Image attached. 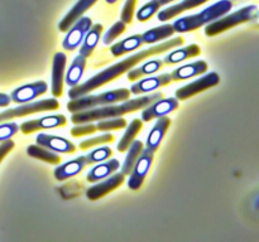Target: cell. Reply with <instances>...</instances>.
<instances>
[{"mask_svg":"<svg viewBox=\"0 0 259 242\" xmlns=\"http://www.w3.org/2000/svg\"><path fill=\"white\" fill-rule=\"evenodd\" d=\"M57 108H60V102L56 98H47V100L28 102L25 105H20L18 107L9 108V110L0 112V123L13 120V118L17 117H22V116L43 112V111H55Z\"/></svg>","mask_w":259,"mask_h":242,"instance_id":"8992f818","label":"cell"},{"mask_svg":"<svg viewBox=\"0 0 259 242\" xmlns=\"http://www.w3.org/2000/svg\"><path fill=\"white\" fill-rule=\"evenodd\" d=\"M103 25L101 24H95L89 29V32L86 33L85 38H83L82 43H81L80 47V54L83 55L85 58L90 57L93 54L94 49L98 45L99 40H100L101 34H103Z\"/></svg>","mask_w":259,"mask_h":242,"instance_id":"603a6c76","label":"cell"},{"mask_svg":"<svg viewBox=\"0 0 259 242\" xmlns=\"http://www.w3.org/2000/svg\"><path fill=\"white\" fill-rule=\"evenodd\" d=\"M125 180V174L116 173L114 175H111L110 178L105 179L104 182H100V183L95 184L91 188L88 189L86 192V197H88L90 201H96V199L101 198V197L106 196L108 193L113 192L114 189L119 188L121 184Z\"/></svg>","mask_w":259,"mask_h":242,"instance_id":"4fadbf2b","label":"cell"},{"mask_svg":"<svg viewBox=\"0 0 259 242\" xmlns=\"http://www.w3.org/2000/svg\"><path fill=\"white\" fill-rule=\"evenodd\" d=\"M98 0H78L71 10H68L67 14L63 17V19L61 20L60 24H58V29L61 32H67L71 28V25L76 22L80 17H82L91 7H93Z\"/></svg>","mask_w":259,"mask_h":242,"instance_id":"ac0fdd59","label":"cell"},{"mask_svg":"<svg viewBox=\"0 0 259 242\" xmlns=\"http://www.w3.org/2000/svg\"><path fill=\"white\" fill-rule=\"evenodd\" d=\"M67 63V57L65 53L57 52L53 57L52 63V95L55 97H61L63 92V81H65V67Z\"/></svg>","mask_w":259,"mask_h":242,"instance_id":"5bb4252c","label":"cell"},{"mask_svg":"<svg viewBox=\"0 0 259 242\" xmlns=\"http://www.w3.org/2000/svg\"><path fill=\"white\" fill-rule=\"evenodd\" d=\"M177 107H179V100L176 97H162L144 107V110L142 111V120L151 121L153 118L162 117L174 112Z\"/></svg>","mask_w":259,"mask_h":242,"instance_id":"30bf717a","label":"cell"},{"mask_svg":"<svg viewBox=\"0 0 259 242\" xmlns=\"http://www.w3.org/2000/svg\"><path fill=\"white\" fill-rule=\"evenodd\" d=\"M159 4H161V7H163V5L166 4H169L171 2H175V0H158Z\"/></svg>","mask_w":259,"mask_h":242,"instance_id":"b9f144b4","label":"cell"},{"mask_svg":"<svg viewBox=\"0 0 259 242\" xmlns=\"http://www.w3.org/2000/svg\"><path fill=\"white\" fill-rule=\"evenodd\" d=\"M131 93V90H128V88H119V90L108 91V92L100 93V95H89L88 93L85 96L72 98L71 101H68L67 110L73 113L78 112V111L99 107V106L111 105V103L119 102V101L129 100Z\"/></svg>","mask_w":259,"mask_h":242,"instance_id":"277c9868","label":"cell"},{"mask_svg":"<svg viewBox=\"0 0 259 242\" xmlns=\"http://www.w3.org/2000/svg\"><path fill=\"white\" fill-rule=\"evenodd\" d=\"M126 126V120L123 117H115V118H105V120H99V124L96 125L98 130L100 131H109V130H116V129H123Z\"/></svg>","mask_w":259,"mask_h":242,"instance_id":"d590c367","label":"cell"},{"mask_svg":"<svg viewBox=\"0 0 259 242\" xmlns=\"http://www.w3.org/2000/svg\"><path fill=\"white\" fill-rule=\"evenodd\" d=\"M258 13V8L255 5H248V7L242 8V9L237 10V12L232 13V14L224 17L223 15L219 19L214 20V22L209 23L205 28V34L207 37H214V35L220 34V33L225 32V30L230 29L233 27L247 23L249 20L255 19Z\"/></svg>","mask_w":259,"mask_h":242,"instance_id":"5b68a950","label":"cell"},{"mask_svg":"<svg viewBox=\"0 0 259 242\" xmlns=\"http://www.w3.org/2000/svg\"><path fill=\"white\" fill-rule=\"evenodd\" d=\"M120 168V163L116 159H110L108 161H104V163L98 164L96 166H94L90 171L86 175V179L88 182H91V183H95V182L101 180V179L108 178L109 175L116 171Z\"/></svg>","mask_w":259,"mask_h":242,"instance_id":"7402d4cb","label":"cell"},{"mask_svg":"<svg viewBox=\"0 0 259 242\" xmlns=\"http://www.w3.org/2000/svg\"><path fill=\"white\" fill-rule=\"evenodd\" d=\"M169 126H171V118L167 117V116L158 117V120L156 121L154 126L152 128L148 138H147L146 149H148L152 153L158 150L159 145H161L162 140H163L164 135H166V131L168 130Z\"/></svg>","mask_w":259,"mask_h":242,"instance_id":"2e32d148","label":"cell"},{"mask_svg":"<svg viewBox=\"0 0 259 242\" xmlns=\"http://www.w3.org/2000/svg\"><path fill=\"white\" fill-rule=\"evenodd\" d=\"M142 128H143V121L139 120V118L132 120V123L129 124V126L126 128V131L124 133V135L121 136L120 140H119L118 145H116L118 151L123 153V151L128 150V148L131 146V144L133 143L136 136L139 134V131L142 130Z\"/></svg>","mask_w":259,"mask_h":242,"instance_id":"83f0119b","label":"cell"},{"mask_svg":"<svg viewBox=\"0 0 259 242\" xmlns=\"http://www.w3.org/2000/svg\"><path fill=\"white\" fill-rule=\"evenodd\" d=\"M153 154L154 153L149 151L148 149H143L139 158L137 159L128 179V188H131L132 191H138L143 184L153 163Z\"/></svg>","mask_w":259,"mask_h":242,"instance_id":"52a82bcc","label":"cell"},{"mask_svg":"<svg viewBox=\"0 0 259 242\" xmlns=\"http://www.w3.org/2000/svg\"><path fill=\"white\" fill-rule=\"evenodd\" d=\"M114 139L115 138H114L113 134H103V135H99V136H95V138H91V139H88V140L81 141L80 149L86 150V149H90V148H93V146L113 143Z\"/></svg>","mask_w":259,"mask_h":242,"instance_id":"836d02e7","label":"cell"},{"mask_svg":"<svg viewBox=\"0 0 259 242\" xmlns=\"http://www.w3.org/2000/svg\"><path fill=\"white\" fill-rule=\"evenodd\" d=\"M86 165H88V163H86L85 156H78L73 160H70L67 163L62 164V165L57 166L55 169V178L61 182L72 178V176L80 174Z\"/></svg>","mask_w":259,"mask_h":242,"instance_id":"d6986e66","label":"cell"},{"mask_svg":"<svg viewBox=\"0 0 259 242\" xmlns=\"http://www.w3.org/2000/svg\"><path fill=\"white\" fill-rule=\"evenodd\" d=\"M66 123H67V118H66L65 115H50L45 116V117L37 118V120L24 121V123L19 126V130L27 135V134H32L38 130L60 128V126L66 125Z\"/></svg>","mask_w":259,"mask_h":242,"instance_id":"7c38bea8","label":"cell"},{"mask_svg":"<svg viewBox=\"0 0 259 242\" xmlns=\"http://www.w3.org/2000/svg\"><path fill=\"white\" fill-rule=\"evenodd\" d=\"M124 32H125V23L119 20V22H116L115 24L111 25L110 29L104 34L103 43L106 45L110 44V43H113V40H115L116 38H118L120 34H123Z\"/></svg>","mask_w":259,"mask_h":242,"instance_id":"e575fe53","label":"cell"},{"mask_svg":"<svg viewBox=\"0 0 259 242\" xmlns=\"http://www.w3.org/2000/svg\"><path fill=\"white\" fill-rule=\"evenodd\" d=\"M27 154L32 158L40 159L50 164H58L61 161V156L58 154L50 151V149L45 148L42 145H29L27 148Z\"/></svg>","mask_w":259,"mask_h":242,"instance_id":"4dcf8cb0","label":"cell"},{"mask_svg":"<svg viewBox=\"0 0 259 242\" xmlns=\"http://www.w3.org/2000/svg\"><path fill=\"white\" fill-rule=\"evenodd\" d=\"M201 53V48L197 44H190L185 48H180V49L172 50L169 54L164 57L163 63L166 65H176V63L186 60L189 58H194Z\"/></svg>","mask_w":259,"mask_h":242,"instance_id":"d4e9b609","label":"cell"},{"mask_svg":"<svg viewBox=\"0 0 259 242\" xmlns=\"http://www.w3.org/2000/svg\"><path fill=\"white\" fill-rule=\"evenodd\" d=\"M232 8L233 3L230 2V0H220V2L210 5V7H207L206 9L197 13V14L180 18V19L176 20L172 25H174L175 32L177 33L192 32V30L199 29L202 25L209 24V23L222 18L223 15L227 14L229 10H232Z\"/></svg>","mask_w":259,"mask_h":242,"instance_id":"3957f363","label":"cell"},{"mask_svg":"<svg viewBox=\"0 0 259 242\" xmlns=\"http://www.w3.org/2000/svg\"><path fill=\"white\" fill-rule=\"evenodd\" d=\"M93 27V20L89 17H80L67 30V35L62 42V47L66 50H75L78 45H81L83 38L89 29Z\"/></svg>","mask_w":259,"mask_h":242,"instance_id":"9c48e42d","label":"cell"},{"mask_svg":"<svg viewBox=\"0 0 259 242\" xmlns=\"http://www.w3.org/2000/svg\"><path fill=\"white\" fill-rule=\"evenodd\" d=\"M162 97H163V95L161 92H154L151 93V95L133 98V100H125L120 105H105L90 108V110L78 111V112L72 113L71 121L76 124V125H78V124L93 123V121L105 120V118L120 117V116L125 115V113L136 112V111L141 110V108L147 107V106Z\"/></svg>","mask_w":259,"mask_h":242,"instance_id":"7a4b0ae2","label":"cell"},{"mask_svg":"<svg viewBox=\"0 0 259 242\" xmlns=\"http://www.w3.org/2000/svg\"><path fill=\"white\" fill-rule=\"evenodd\" d=\"M220 83V76L217 72H210L205 75L204 77L199 78V80L194 81V82L189 83V85L184 86V87L179 88L176 91V98L180 101L187 100V98L192 97V96L197 95L200 92H204L207 88H211L214 86Z\"/></svg>","mask_w":259,"mask_h":242,"instance_id":"ba28073f","label":"cell"},{"mask_svg":"<svg viewBox=\"0 0 259 242\" xmlns=\"http://www.w3.org/2000/svg\"><path fill=\"white\" fill-rule=\"evenodd\" d=\"M10 102H12L10 96H8L7 93L0 92V107H7V106H9Z\"/></svg>","mask_w":259,"mask_h":242,"instance_id":"60d3db41","label":"cell"},{"mask_svg":"<svg viewBox=\"0 0 259 242\" xmlns=\"http://www.w3.org/2000/svg\"><path fill=\"white\" fill-rule=\"evenodd\" d=\"M48 90V86L45 81H37V82L29 83V85L20 86V87L15 88L12 93H10V98L13 102L15 103H25L33 101L34 98L39 97V96L45 95Z\"/></svg>","mask_w":259,"mask_h":242,"instance_id":"8fae6325","label":"cell"},{"mask_svg":"<svg viewBox=\"0 0 259 242\" xmlns=\"http://www.w3.org/2000/svg\"><path fill=\"white\" fill-rule=\"evenodd\" d=\"M174 33H175L174 25L163 24L161 25V27H156L147 30L144 34H142V38H143V43H147V44H153V43L159 42V40H163V39H167V38L172 37Z\"/></svg>","mask_w":259,"mask_h":242,"instance_id":"4316f807","label":"cell"},{"mask_svg":"<svg viewBox=\"0 0 259 242\" xmlns=\"http://www.w3.org/2000/svg\"><path fill=\"white\" fill-rule=\"evenodd\" d=\"M143 44V38L142 34H136L132 35V37L125 38V39L120 40V42L115 43V44L111 45L110 50L113 53L114 57H120V55L125 54V53L132 52V50L137 49V48L142 47Z\"/></svg>","mask_w":259,"mask_h":242,"instance_id":"484cf974","label":"cell"},{"mask_svg":"<svg viewBox=\"0 0 259 242\" xmlns=\"http://www.w3.org/2000/svg\"><path fill=\"white\" fill-rule=\"evenodd\" d=\"M172 82V76L168 73H163V75L156 76V77H149L144 78V80L138 81L134 85H132L131 92L133 95H141V93L151 92V91L157 90L159 87H163V86L168 85Z\"/></svg>","mask_w":259,"mask_h":242,"instance_id":"e0dca14e","label":"cell"},{"mask_svg":"<svg viewBox=\"0 0 259 242\" xmlns=\"http://www.w3.org/2000/svg\"><path fill=\"white\" fill-rule=\"evenodd\" d=\"M38 145H42L45 148L50 149V150L58 151V153H65V154H71L76 151V146L73 145L71 141H68L67 139L61 138V136L56 135H48V134H39V135L35 138Z\"/></svg>","mask_w":259,"mask_h":242,"instance_id":"9a60e30c","label":"cell"},{"mask_svg":"<svg viewBox=\"0 0 259 242\" xmlns=\"http://www.w3.org/2000/svg\"><path fill=\"white\" fill-rule=\"evenodd\" d=\"M111 155H113V150L109 146H101V148L90 151L88 155H85V158L88 164H95L99 163V161L108 160Z\"/></svg>","mask_w":259,"mask_h":242,"instance_id":"d6a6232c","label":"cell"},{"mask_svg":"<svg viewBox=\"0 0 259 242\" xmlns=\"http://www.w3.org/2000/svg\"><path fill=\"white\" fill-rule=\"evenodd\" d=\"M184 38L177 37L174 38L171 40H166V42L161 43V44H157L154 47L148 48V49L139 50L136 54L131 55V57L125 58V59L120 60V62L115 63V65L110 66L109 68H105L104 71L99 72L98 75H95L94 77H91L90 80H88L83 83H78L75 87H71V90L68 91V97L72 100V98L81 97V96H85L88 93H90L91 91H95L96 88L101 87V86L106 85L110 81L115 80L119 76H121L123 73L128 72L132 68H134V66L138 65L141 60L146 59V58L152 57V55L159 54V53H163L166 50L172 49L175 47H179V45L184 44Z\"/></svg>","mask_w":259,"mask_h":242,"instance_id":"6da1fadb","label":"cell"},{"mask_svg":"<svg viewBox=\"0 0 259 242\" xmlns=\"http://www.w3.org/2000/svg\"><path fill=\"white\" fill-rule=\"evenodd\" d=\"M126 151H128V154H126L125 160H124L123 165H121V173L125 174V175H129L132 169H133L134 164H136L137 159L139 158V155L143 151V143L139 140H134Z\"/></svg>","mask_w":259,"mask_h":242,"instance_id":"f546056e","label":"cell"},{"mask_svg":"<svg viewBox=\"0 0 259 242\" xmlns=\"http://www.w3.org/2000/svg\"><path fill=\"white\" fill-rule=\"evenodd\" d=\"M207 0H182L179 4H175L172 7L166 8V9L161 10L158 13V20L161 22H167V20H171L172 18L177 17L181 13L186 12V10L194 9V8L200 7V5L205 4Z\"/></svg>","mask_w":259,"mask_h":242,"instance_id":"44dd1931","label":"cell"},{"mask_svg":"<svg viewBox=\"0 0 259 242\" xmlns=\"http://www.w3.org/2000/svg\"><path fill=\"white\" fill-rule=\"evenodd\" d=\"M14 145H15L14 141H12L10 139L2 141V144H0V163H2L3 159H4L5 156H7L8 154L13 150Z\"/></svg>","mask_w":259,"mask_h":242,"instance_id":"ab89813d","label":"cell"},{"mask_svg":"<svg viewBox=\"0 0 259 242\" xmlns=\"http://www.w3.org/2000/svg\"><path fill=\"white\" fill-rule=\"evenodd\" d=\"M136 4L137 0H125L123 5V10H121V15H120V20L124 22L125 24H129L132 23L134 17V9H136Z\"/></svg>","mask_w":259,"mask_h":242,"instance_id":"f35d334b","label":"cell"},{"mask_svg":"<svg viewBox=\"0 0 259 242\" xmlns=\"http://www.w3.org/2000/svg\"><path fill=\"white\" fill-rule=\"evenodd\" d=\"M209 70V66L205 60H196L190 65H185L182 67L177 68L171 73L172 81L177 82V81L189 80L191 77H196V76L204 75L206 71Z\"/></svg>","mask_w":259,"mask_h":242,"instance_id":"ffe728a7","label":"cell"},{"mask_svg":"<svg viewBox=\"0 0 259 242\" xmlns=\"http://www.w3.org/2000/svg\"><path fill=\"white\" fill-rule=\"evenodd\" d=\"M98 130L96 125H94L93 123H86V124H78L75 128L71 129V135L75 136V138H78V136L83 135H90V134H94Z\"/></svg>","mask_w":259,"mask_h":242,"instance_id":"74e56055","label":"cell"},{"mask_svg":"<svg viewBox=\"0 0 259 242\" xmlns=\"http://www.w3.org/2000/svg\"><path fill=\"white\" fill-rule=\"evenodd\" d=\"M86 67V58L83 55L78 54L77 57L73 58L72 63L68 67L67 73H66V80L65 82L70 87H75L80 83L81 78H82L83 72H85Z\"/></svg>","mask_w":259,"mask_h":242,"instance_id":"cb8c5ba5","label":"cell"},{"mask_svg":"<svg viewBox=\"0 0 259 242\" xmlns=\"http://www.w3.org/2000/svg\"><path fill=\"white\" fill-rule=\"evenodd\" d=\"M105 2L108 3V4H114V3H116L118 0H105Z\"/></svg>","mask_w":259,"mask_h":242,"instance_id":"7bdbcfd3","label":"cell"},{"mask_svg":"<svg viewBox=\"0 0 259 242\" xmlns=\"http://www.w3.org/2000/svg\"><path fill=\"white\" fill-rule=\"evenodd\" d=\"M161 4H159L158 0H151L149 3H146L141 9L137 12V19L139 22H147L148 19H151L154 14L159 10Z\"/></svg>","mask_w":259,"mask_h":242,"instance_id":"1f68e13d","label":"cell"},{"mask_svg":"<svg viewBox=\"0 0 259 242\" xmlns=\"http://www.w3.org/2000/svg\"><path fill=\"white\" fill-rule=\"evenodd\" d=\"M19 131L17 123H0V141L12 139Z\"/></svg>","mask_w":259,"mask_h":242,"instance_id":"8d00e7d4","label":"cell"},{"mask_svg":"<svg viewBox=\"0 0 259 242\" xmlns=\"http://www.w3.org/2000/svg\"><path fill=\"white\" fill-rule=\"evenodd\" d=\"M163 66V60L161 59H152L146 62L144 65H142L138 68H132L128 73V80L129 81H137L139 78L144 77V76H149L156 73L157 71H159Z\"/></svg>","mask_w":259,"mask_h":242,"instance_id":"f1b7e54d","label":"cell"}]
</instances>
